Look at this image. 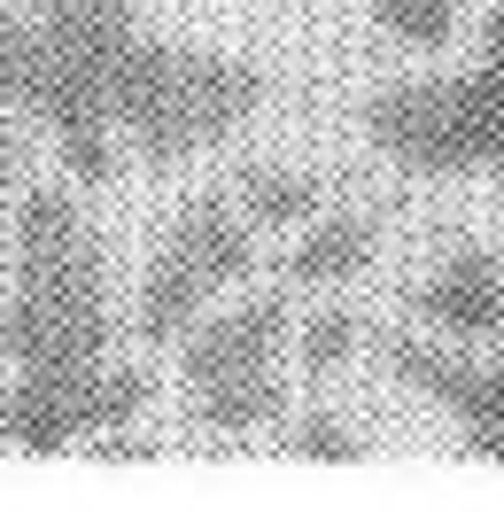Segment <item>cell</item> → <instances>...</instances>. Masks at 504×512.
I'll list each match as a JSON object with an SVG mask.
<instances>
[{
  "instance_id": "11",
  "label": "cell",
  "mask_w": 504,
  "mask_h": 512,
  "mask_svg": "<svg viewBox=\"0 0 504 512\" xmlns=\"http://www.w3.org/2000/svg\"><path fill=\"white\" fill-rule=\"evenodd\" d=\"M473 8H481V0H365L373 32L388 39V47H404V55H450V47L466 39Z\"/></svg>"
},
{
  "instance_id": "10",
  "label": "cell",
  "mask_w": 504,
  "mask_h": 512,
  "mask_svg": "<svg viewBox=\"0 0 504 512\" xmlns=\"http://www.w3.org/2000/svg\"><path fill=\"white\" fill-rule=\"evenodd\" d=\"M233 210L256 225V233H295V225H311L326 210V187H318L311 171H280V163H249L241 179H233Z\"/></svg>"
},
{
  "instance_id": "1",
  "label": "cell",
  "mask_w": 504,
  "mask_h": 512,
  "mask_svg": "<svg viewBox=\"0 0 504 512\" xmlns=\"http://www.w3.org/2000/svg\"><path fill=\"white\" fill-rule=\"evenodd\" d=\"M125 311L109 241L94 233L70 187H16L8 210V295H0V357L8 381L86 388L117 357Z\"/></svg>"
},
{
  "instance_id": "6",
  "label": "cell",
  "mask_w": 504,
  "mask_h": 512,
  "mask_svg": "<svg viewBox=\"0 0 504 512\" xmlns=\"http://www.w3.org/2000/svg\"><path fill=\"white\" fill-rule=\"evenodd\" d=\"M256 272V225L233 210V194H194L187 210H171L156 249L140 264L132 288V334L148 350H171L202 311H218L225 295Z\"/></svg>"
},
{
  "instance_id": "8",
  "label": "cell",
  "mask_w": 504,
  "mask_h": 512,
  "mask_svg": "<svg viewBox=\"0 0 504 512\" xmlns=\"http://www.w3.org/2000/svg\"><path fill=\"white\" fill-rule=\"evenodd\" d=\"M411 319L427 334H442V342H466V350L497 342L504 334V256L481 249V241L435 256L411 280Z\"/></svg>"
},
{
  "instance_id": "13",
  "label": "cell",
  "mask_w": 504,
  "mask_h": 512,
  "mask_svg": "<svg viewBox=\"0 0 504 512\" xmlns=\"http://www.w3.org/2000/svg\"><path fill=\"white\" fill-rule=\"evenodd\" d=\"M287 458H318V466H349V458H365V443H357V427H342L334 412H311V419H295L280 435Z\"/></svg>"
},
{
  "instance_id": "4",
  "label": "cell",
  "mask_w": 504,
  "mask_h": 512,
  "mask_svg": "<svg viewBox=\"0 0 504 512\" xmlns=\"http://www.w3.org/2000/svg\"><path fill=\"white\" fill-rule=\"evenodd\" d=\"M365 140L419 179L489 171L504 187V0L481 8V47L458 78H404L365 101Z\"/></svg>"
},
{
  "instance_id": "14",
  "label": "cell",
  "mask_w": 504,
  "mask_h": 512,
  "mask_svg": "<svg viewBox=\"0 0 504 512\" xmlns=\"http://www.w3.org/2000/svg\"><path fill=\"white\" fill-rule=\"evenodd\" d=\"M0 187H24V117L16 109H0Z\"/></svg>"
},
{
  "instance_id": "2",
  "label": "cell",
  "mask_w": 504,
  "mask_h": 512,
  "mask_svg": "<svg viewBox=\"0 0 504 512\" xmlns=\"http://www.w3.org/2000/svg\"><path fill=\"white\" fill-rule=\"evenodd\" d=\"M140 39L148 24L132 0H0V109L47 125L78 187H109L125 171L109 109Z\"/></svg>"
},
{
  "instance_id": "9",
  "label": "cell",
  "mask_w": 504,
  "mask_h": 512,
  "mask_svg": "<svg viewBox=\"0 0 504 512\" xmlns=\"http://www.w3.org/2000/svg\"><path fill=\"white\" fill-rule=\"evenodd\" d=\"M380 264V218L373 210H318L311 225H295L287 249V288L295 295H342Z\"/></svg>"
},
{
  "instance_id": "12",
  "label": "cell",
  "mask_w": 504,
  "mask_h": 512,
  "mask_svg": "<svg viewBox=\"0 0 504 512\" xmlns=\"http://www.w3.org/2000/svg\"><path fill=\"white\" fill-rule=\"evenodd\" d=\"M357 350H365V319H357L349 303H326V311H311V319L295 326V365H303L311 381L342 373Z\"/></svg>"
},
{
  "instance_id": "3",
  "label": "cell",
  "mask_w": 504,
  "mask_h": 512,
  "mask_svg": "<svg viewBox=\"0 0 504 512\" xmlns=\"http://www.w3.org/2000/svg\"><path fill=\"white\" fill-rule=\"evenodd\" d=\"M264 109V70L218 47H187V39H140L117 86V140L148 171H171L187 156H210Z\"/></svg>"
},
{
  "instance_id": "7",
  "label": "cell",
  "mask_w": 504,
  "mask_h": 512,
  "mask_svg": "<svg viewBox=\"0 0 504 512\" xmlns=\"http://www.w3.org/2000/svg\"><path fill=\"white\" fill-rule=\"evenodd\" d=\"M380 365L458 419V443L473 458H504V357H466V342H442V334H388Z\"/></svg>"
},
{
  "instance_id": "5",
  "label": "cell",
  "mask_w": 504,
  "mask_h": 512,
  "mask_svg": "<svg viewBox=\"0 0 504 512\" xmlns=\"http://www.w3.org/2000/svg\"><path fill=\"white\" fill-rule=\"evenodd\" d=\"M179 350V388L202 435H264L287 412V357H295V288L225 295L218 311L171 342Z\"/></svg>"
}]
</instances>
